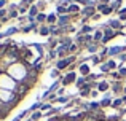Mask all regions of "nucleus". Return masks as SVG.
<instances>
[]
</instances>
